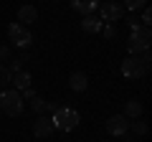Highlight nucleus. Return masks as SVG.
<instances>
[{"label":"nucleus","mask_w":152,"mask_h":142,"mask_svg":"<svg viewBox=\"0 0 152 142\" xmlns=\"http://www.w3.org/2000/svg\"><path fill=\"white\" fill-rule=\"evenodd\" d=\"M122 76L124 79H142L147 76V71H150V51L145 53H137V56H127L122 61Z\"/></svg>","instance_id":"obj_1"},{"label":"nucleus","mask_w":152,"mask_h":142,"mask_svg":"<svg viewBox=\"0 0 152 142\" xmlns=\"http://www.w3.org/2000/svg\"><path fill=\"white\" fill-rule=\"evenodd\" d=\"M48 119H51V124H53V130L69 132V130H74V127L81 122V117H79V112H76V109H69V107H56L53 114H51Z\"/></svg>","instance_id":"obj_2"},{"label":"nucleus","mask_w":152,"mask_h":142,"mask_svg":"<svg viewBox=\"0 0 152 142\" xmlns=\"http://www.w3.org/2000/svg\"><path fill=\"white\" fill-rule=\"evenodd\" d=\"M150 41H152V31L147 26H137L132 28V36L127 41V48H129V56H137V53H145L150 51Z\"/></svg>","instance_id":"obj_3"},{"label":"nucleus","mask_w":152,"mask_h":142,"mask_svg":"<svg viewBox=\"0 0 152 142\" xmlns=\"http://www.w3.org/2000/svg\"><path fill=\"white\" fill-rule=\"evenodd\" d=\"M23 109H26V104H23L20 91H15V89H5V91L0 94V112H3V114L20 117Z\"/></svg>","instance_id":"obj_4"},{"label":"nucleus","mask_w":152,"mask_h":142,"mask_svg":"<svg viewBox=\"0 0 152 142\" xmlns=\"http://www.w3.org/2000/svg\"><path fill=\"white\" fill-rule=\"evenodd\" d=\"M8 38H10V43L18 46V48H28V46L33 43L31 31H28L26 26H20V23H10V26H8Z\"/></svg>","instance_id":"obj_5"},{"label":"nucleus","mask_w":152,"mask_h":142,"mask_svg":"<svg viewBox=\"0 0 152 142\" xmlns=\"http://www.w3.org/2000/svg\"><path fill=\"white\" fill-rule=\"evenodd\" d=\"M122 15H124V8L119 5V3H102L99 5V20L102 23H117L122 20Z\"/></svg>","instance_id":"obj_6"},{"label":"nucleus","mask_w":152,"mask_h":142,"mask_svg":"<svg viewBox=\"0 0 152 142\" xmlns=\"http://www.w3.org/2000/svg\"><path fill=\"white\" fill-rule=\"evenodd\" d=\"M107 132L112 137H124L127 132H129V119H127L124 114H112L107 119Z\"/></svg>","instance_id":"obj_7"},{"label":"nucleus","mask_w":152,"mask_h":142,"mask_svg":"<svg viewBox=\"0 0 152 142\" xmlns=\"http://www.w3.org/2000/svg\"><path fill=\"white\" fill-rule=\"evenodd\" d=\"M33 135L41 137V140H46V137L53 135V124H51L48 117H43V114H38V117H36V122H33Z\"/></svg>","instance_id":"obj_8"},{"label":"nucleus","mask_w":152,"mask_h":142,"mask_svg":"<svg viewBox=\"0 0 152 142\" xmlns=\"http://www.w3.org/2000/svg\"><path fill=\"white\" fill-rule=\"evenodd\" d=\"M99 5H102L99 0H71V8L76 13H81V15H94Z\"/></svg>","instance_id":"obj_9"},{"label":"nucleus","mask_w":152,"mask_h":142,"mask_svg":"<svg viewBox=\"0 0 152 142\" xmlns=\"http://www.w3.org/2000/svg\"><path fill=\"white\" fill-rule=\"evenodd\" d=\"M18 20H20V26H33V23L38 20L36 5H20V10H18Z\"/></svg>","instance_id":"obj_10"},{"label":"nucleus","mask_w":152,"mask_h":142,"mask_svg":"<svg viewBox=\"0 0 152 142\" xmlns=\"http://www.w3.org/2000/svg\"><path fill=\"white\" fill-rule=\"evenodd\" d=\"M69 86H71V91H86V86H89L86 74L84 71H74L69 76Z\"/></svg>","instance_id":"obj_11"},{"label":"nucleus","mask_w":152,"mask_h":142,"mask_svg":"<svg viewBox=\"0 0 152 142\" xmlns=\"http://www.w3.org/2000/svg\"><path fill=\"white\" fill-rule=\"evenodd\" d=\"M10 81L15 84V91H26L28 86H31V74L28 71H15V74H10Z\"/></svg>","instance_id":"obj_12"},{"label":"nucleus","mask_w":152,"mask_h":142,"mask_svg":"<svg viewBox=\"0 0 152 142\" xmlns=\"http://www.w3.org/2000/svg\"><path fill=\"white\" fill-rule=\"evenodd\" d=\"M81 28H84L86 33H99V31L104 28V23L99 20L96 15H84V20H81Z\"/></svg>","instance_id":"obj_13"},{"label":"nucleus","mask_w":152,"mask_h":142,"mask_svg":"<svg viewBox=\"0 0 152 142\" xmlns=\"http://www.w3.org/2000/svg\"><path fill=\"white\" fill-rule=\"evenodd\" d=\"M124 117H127V119H140V117H142V102H137V99L127 102V107H124Z\"/></svg>","instance_id":"obj_14"},{"label":"nucleus","mask_w":152,"mask_h":142,"mask_svg":"<svg viewBox=\"0 0 152 142\" xmlns=\"http://www.w3.org/2000/svg\"><path fill=\"white\" fill-rule=\"evenodd\" d=\"M46 107H48V102H43V99L38 97V94L31 99V109L36 112V114H43V112H46Z\"/></svg>","instance_id":"obj_15"},{"label":"nucleus","mask_w":152,"mask_h":142,"mask_svg":"<svg viewBox=\"0 0 152 142\" xmlns=\"http://www.w3.org/2000/svg\"><path fill=\"white\" fill-rule=\"evenodd\" d=\"M129 130L132 132H134V135H147V124H145V122H142V119H129Z\"/></svg>","instance_id":"obj_16"},{"label":"nucleus","mask_w":152,"mask_h":142,"mask_svg":"<svg viewBox=\"0 0 152 142\" xmlns=\"http://www.w3.org/2000/svg\"><path fill=\"white\" fill-rule=\"evenodd\" d=\"M122 8H127V10H140V8H147V0H124V5Z\"/></svg>","instance_id":"obj_17"},{"label":"nucleus","mask_w":152,"mask_h":142,"mask_svg":"<svg viewBox=\"0 0 152 142\" xmlns=\"http://www.w3.org/2000/svg\"><path fill=\"white\" fill-rule=\"evenodd\" d=\"M8 84H10V69L0 64V89H5Z\"/></svg>","instance_id":"obj_18"},{"label":"nucleus","mask_w":152,"mask_h":142,"mask_svg":"<svg viewBox=\"0 0 152 142\" xmlns=\"http://www.w3.org/2000/svg\"><path fill=\"white\" fill-rule=\"evenodd\" d=\"M150 23H152V10H150V8H145V13H142V26L150 28Z\"/></svg>","instance_id":"obj_19"},{"label":"nucleus","mask_w":152,"mask_h":142,"mask_svg":"<svg viewBox=\"0 0 152 142\" xmlns=\"http://www.w3.org/2000/svg\"><path fill=\"white\" fill-rule=\"evenodd\" d=\"M102 31H104L107 38H114V36H117V28H114V26H107V28H102Z\"/></svg>","instance_id":"obj_20"},{"label":"nucleus","mask_w":152,"mask_h":142,"mask_svg":"<svg viewBox=\"0 0 152 142\" xmlns=\"http://www.w3.org/2000/svg\"><path fill=\"white\" fill-rule=\"evenodd\" d=\"M20 97H23V99H28V102H31V99H33V97H36V91H33V89H31V86H28V89H26V91H23V94H20Z\"/></svg>","instance_id":"obj_21"},{"label":"nucleus","mask_w":152,"mask_h":142,"mask_svg":"<svg viewBox=\"0 0 152 142\" xmlns=\"http://www.w3.org/2000/svg\"><path fill=\"white\" fill-rule=\"evenodd\" d=\"M0 59H10V48L8 46H0Z\"/></svg>","instance_id":"obj_22"},{"label":"nucleus","mask_w":152,"mask_h":142,"mask_svg":"<svg viewBox=\"0 0 152 142\" xmlns=\"http://www.w3.org/2000/svg\"><path fill=\"white\" fill-rule=\"evenodd\" d=\"M0 114H3V112H0Z\"/></svg>","instance_id":"obj_23"}]
</instances>
